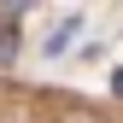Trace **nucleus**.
<instances>
[{
	"mask_svg": "<svg viewBox=\"0 0 123 123\" xmlns=\"http://www.w3.org/2000/svg\"><path fill=\"white\" fill-rule=\"evenodd\" d=\"M76 29H82V12H70V18H59V29H53L47 41H41V53H47V59H59V53H70Z\"/></svg>",
	"mask_w": 123,
	"mask_h": 123,
	"instance_id": "1",
	"label": "nucleus"
},
{
	"mask_svg": "<svg viewBox=\"0 0 123 123\" xmlns=\"http://www.w3.org/2000/svg\"><path fill=\"white\" fill-rule=\"evenodd\" d=\"M18 18H24V6H6V12H0V65L18 59Z\"/></svg>",
	"mask_w": 123,
	"mask_h": 123,
	"instance_id": "2",
	"label": "nucleus"
},
{
	"mask_svg": "<svg viewBox=\"0 0 123 123\" xmlns=\"http://www.w3.org/2000/svg\"><path fill=\"white\" fill-rule=\"evenodd\" d=\"M59 123H100V117H94V111H65Z\"/></svg>",
	"mask_w": 123,
	"mask_h": 123,
	"instance_id": "3",
	"label": "nucleus"
},
{
	"mask_svg": "<svg viewBox=\"0 0 123 123\" xmlns=\"http://www.w3.org/2000/svg\"><path fill=\"white\" fill-rule=\"evenodd\" d=\"M111 94H117V100H123V70H117V76H111Z\"/></svg>",
	"mask_w": 123,
	"mask_h": 123,
	"instance_id": "4",
	"label": "nucleus"
}]
</instances>
